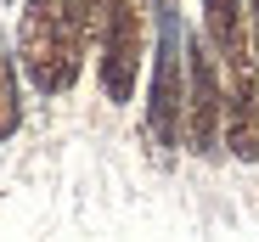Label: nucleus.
I'll return each mask as SVG.
<instances>
[{
    "mask_svg": "<svg viewBox=\"0 0 259 242\" xmlns=\"http://www.w3.org/2000/svg\"><path fill=\"white\" fill-rule=\"evenodd\" d=\"M91 28L79 17V0H28L17 17V68L39 96H68L79 85Z\"/></svg>",
    "mask_w": 259,
    "mask_h": 242,
    "instance_id": "obj_1",
    "label": "nucleus"
},
{
    "mask_svg": "<svg viewBox=\"0 0 259 242\" xmlns=\"http://www.w3.org/2000/svg\"><path fill=\"white\" fill-rule=\"evenodd\" d=\"M158 45H152V85H147V147L169 158L181 147V113H186V23L169 0H152Z\"/></svg>",
    "mask_w": 259,
    "mask_h": 242,
    "instance_id": "obj_2",
    "label": "nucleus"
},
{
    "mask_svg": "<svg viewBox=\"0 0 259 242\" xmlns=\"http://www.w3.org/2000/svg\"><path fill=\"white\" fill-rule=\"evenodd\" d=\"M226 141V85L203 34H186V113H181V147L214 158Z\"/></svg>",
    "mask_w": 259,
    "mask_h": 242,
    "instance_id": "obj_3",
    "label": "nucleus"
},
{
    "mask_svg": "<svg viewBox=\"0 0 259 242\" xmlns=\"http://www.w3.org/2000/svg\"><path fill=\"white\" fill-rule=\"evenodd\" d=\"M102 96L107 102H130L136 96V73H141V51H147V28H141V0H113V12L102 23Z\"/></svg>",
    "mask_w": 259,
    "mask_h": 242,
    "instance_id": "obj_4",
    "label": "nucleus"
},
{
    "mask_svg": "<svg viewBox=\"0 0 259 242\" xmlns=\"http://www.w3.org/2000/svg\"><path fill=\"white\" fill-rule=\"evenodd\" d=\"M231 85H226V152L253 164L259 158V73H253V57L226 68Z\"/></svg>",
    "mask_w": 259,
    "mask_h": 242,
    "instance_id": "obj_5",
    "label": "nucleus"
},
{
    "mask_svg": "<svg viewBox=\"0 0 259 242\" xmlns=\"http://www.w3.org/2000/svg\"><path fill=\"white\" fill-rule=\"evenodd\" d=\"M203 39L226 68L248 62V0H203Z\"/></svg>",
    "mask_w": 259,
    "mask_h": 242,
    "instance_id": "obj_6",
    "label": "nucleus"
},
{
    "mask_svg": "<svg viewBox=\"0 0 259 242\" xmlns=\"http://www.w3.org/2000/svg\"><path fill=\"white\" fill-rule=\"evenodd\" d=\"M23 124V90H17V62L0 51V141H12Z\"/></svg>",
    "mask_w": 259,
    "mask_h": 242,
    "instance_id": "obj_7",
    "label": "nucleus"
},
{
    "mask_svg": "<svg viewBox=\"0 0 259 242\" xmlns=\"http://www.w3.org/2000/svg\"><path fill=\"white\" fill-rule=\"evenodd\" d=\"M107 12H113V0H79V17H84V28H91V45L102 39V23H107Z\"/></svg>",
    "mask_w": 259,
    "mask_h": 242,
    "instance_id": "obj_8",
    "label": "nucleus"
},
{
    "mask_svg": "<svg viewBox=\"0 0 259 242\" xmlns=\"http://www.w3.org/2000/svg\"><path fill=\"white\" fill-rule=\"evenodd\" d=\"M248 23H253V45H259V0H248Z\"/></svg>",
    "mask_w": 259,
    "mask_h": 242,
    "instance_id": "obj_9",
    "label": "nucleus"
}]
</instances>
